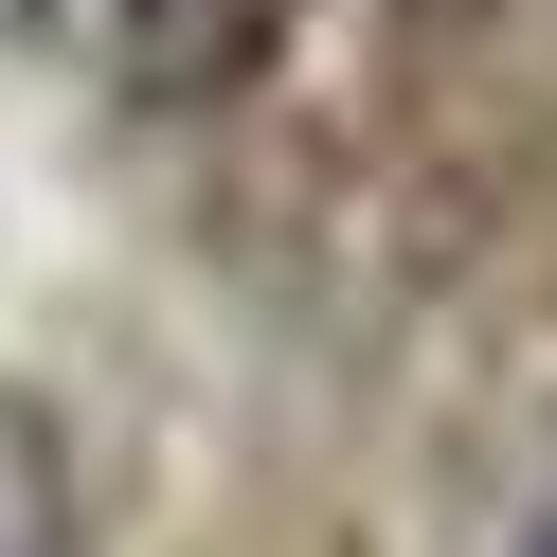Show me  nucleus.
Here are the masks:
<instances>
[{
  "label": "nucleus",
  "instance_id": "f257e3e1",
  "mask_svg": "<svg viewBox=\"0 0 557 557\" xmlns=\"http://www.w3.org/2000/svg\"><path fill=\"white\" fill-rule=\"evenodd\" d=\"M270 37H288V0H109V73L145 90V109H216V90H252Z\"/></svg>",
  "mask_w": 557,
  "mask_h": 557
},
{
  "label": "nucleus",
  "instance_id": "f03ea898",
  "mask_svg": "<svg viewBox=\"0 0 557 557\" xmlns=\"http://www.w3.org/2000/svg\"><path fill=\"white\" fill-rule=\"evenodd\" d=\"M521 557H557V504H540V521H521Z\"/></svg>",
  "mask_w": 557,
  "mask_h": 557
}]
</instances>
